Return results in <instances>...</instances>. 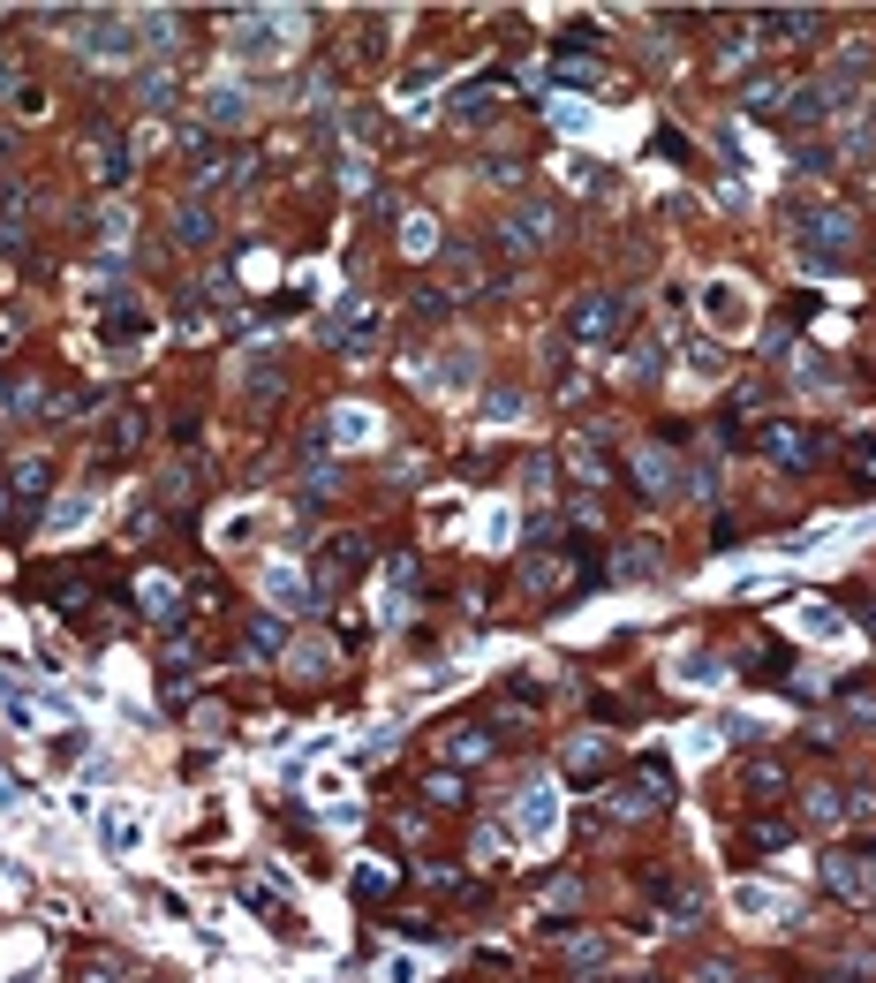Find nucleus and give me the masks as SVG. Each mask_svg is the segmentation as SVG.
I'll list each match as a JSON object with an SVG mask.
<instances>
[{"mask_svg":"<svg viewBox=\"0 0 876 983\" xmlns=\"http://www.w3.org/2000/svg\"><path fill=\"white\" fill-rule=\"evenodd\" d=\"M793 242H801L809 273H839L862 250V220L839 212V204H793Z\"/></svg>","mask_w":876,"mask_h":983,"instance_id":"obj_1","label":"nucleus"},{"mask_svg":"<svg viewBox=\"0 0 876 983\" xmlns=\"http://www.w3.org/2000/svg\"><path fill=\"white\" fill-rule=\"evenodd\" d=\"M137 15H122V8H91V15H76V53L84 61H137Z\"/></svg>","mask_w":876,"mask_h":983,"instance_id":"obj_2","label":"nucleus"},{"mask_svg":"<svg viewBox=\"0 0 876 983\" xmlns=\"http://www.w3.org/2000/svg\"><path fill=\"white\" fill-rule=\"evenodd\" d=\"M824 878H831V893H839V900L876 908V839H869V847H839V855L824 862Z\"/></svg>","mask_w":876,"mask_h":983,"instance_id":"obj_3","label":"nucleus"},{"mask_svg":"<svg viewBox=\"0 0 876 983\" xmlns=\"http://www.w3.org/2000/svg\"><path fill=\"white\" fill-rule=\"evenodd\" d=\"M627 319H635V311H627L620 296H575V303H567V333H575V340H620Z\"/></svg>","mask_w":876,"mask_h":983,"instance_id":"obj_4","label":"nucleus"},{"mask_svg":"<svg viewBox=\"0 0 876 983\" xmlns=\"http://www.w3.org/2000/svg\"><path fill=\"white\" fill-rule=\"evenodd\" d=\"M763 455H771L778 470H816V462H824V439H816L809 424H763Z\"/></svg>","mask_w":876,"mask_h":983,"instance_id":"obj_5","label":"nucleus"},{"mask_svg":"<svg viewBox=\"0 0 876 983\" xmlns=\"http://www.w3.org/2000/svg\"><path fill=\"white\" fill-rule=\"evenodd\" d=\"M635 477H642V492L665 507V499H680V462H673V447H658V439H642L635 447Z\"/></svg>","mask_w":876,"mask_h":983,"instance_id":"obj_6","label":"nucleus"},{"mask_svg":"<svg viewBox=\"0 0 876 983\" xmlns=\"http://www.w3.org/2000/svg\"><path fill=\"white\" fill-rule=\"evenodd\" d=\"M658 802H665V764H650V772H635V780H620L604 810H612V818H650Z\"/></svg>","mask_w":876,"mask_h":983,"instance_id":"obj_7","label":"nucleus"},{"mask_svg":"<svg viewBox=\"0 0 876 983\" xmlns=\"http://www.w3.org/2000/svg\"><path fill=\"white\" fill-rule=\"evenodd\" d=\"M166 227H174V242H182V250H212V242H220V212H212L204 197H182Z\"/></svg>","mask_w":876,"mask_h":983,"instance_id":"obj_8","label":"nucleus"},{"mask_svg":"<svg viewBox=\"0 0 876 983\" xmlns=\"http://www.w3.org/2000/svg\"><path fill=\"white\" fill-rule=\"evenodd\" d=\"M816 30H824V8H763V23H755V38H778V46H801Z\"/></svg>","mask_w":876,"mask_h":983,"instance_id":"obj_9","label":"nucleus"},{"mask_svg":"<svg viewBox=\"0 0 876 983\" xmlns=\"http://www.w3.org/2000/svg\"><path fill=\"white\" fill-rule=\"evenodd\" d=\"M197 122H204V129H242V122H250V99H242L235 84H212V91L197 99Z\"/></svg>","mask_w":876,"mask_h":983,"instance_id":"obj_10","label":"nucleus"},{"mask_svg":"<svg viewBox=\"0 0 876 983\" xmlns=\"http://www.w3.org/2000/svg\"><path fill=\"white\" fill-rule=\"evenodd\" d=\"M325 432H333V447H378V416H371L363 401H340V409L325 416Z\"/></svg>","mask_w":876,"mask_h":983,"instance_id":"obj_11","label":"nucleus"},{"mask_svg":"<svg viewBox=\"0 0 876 983\" xmlns=\"http://www.w3.org/2000/svg\"><path fill=\"white\" fill-rule=\"evenodd\" d=\"M468 378H476V348H468V340H453V348L431 363V378H424V386H438V394H468Z\"/></svg>","mask_w":876,"mask_h":983,"instance_id":"obj_12","label":"nucleus"},{"mask_svg":"<svg viewBox=\"0 0 876 983\" xmlns=\"http://www.w3.org/2000/svg\"><path fill=\"white\" fill-rule=\"evenodd\" d=\"M740 107H748V114H786V107H793V84L763 69V76H748V84H740Z\"/></svg>","mask_w":876,"mask_h":983,"instance_id":"obj_13","label":"nucleus"},{"mask_svg":"<svg viewBox=\"0 0 876 983\" xmlns=\"http://www.w3.org/2000/svg\"><path fill=\"white\" fill-rule=\"evenodd\" d=\"M174 91H182V84H174V69H166V61H145V69H137V107H145V114H166V107H174Z\"/></svg>","mask_w":876,"mask_h":983,"instance_id":"obj_14","label":"nucleus"},{"mask_svg":"<svg viewBox=\"0 0 876 983\" xmlns=\"http://www.w3.org/2000/svg\"><path fill=\"white\" fill-rule=\"evenodd\" d=\"M91 514H99V499H91V492H61V499L46 507V530H53V537H68V530H84Z\"/></svg>","mask_w":876,"mask_h":983,"instance_id":"obj_15","label":"nucleus"},{"mask_svg":"<svg viewBox=\"0 0 876 983\" xmlns=\"http://www.w3.org/2000/svg\"><path fill=\"white\" fill-rule=\"evenodd\" d=\"M703 319L733 333V326H740V319H748V296H740L733 281H711V288H703Z\"/></svg>","mask_w":876,"mask_h":983,"instance_id":"obj_16","label":"nucleus"},{"mask_svg":"<svg viewBox=\"0 0 876 983\" xmlns=\"http://www.w3.org/2000/svg\"><path fill=\"white\" fill-rule=\"evenodd\" d=\"M658 568H665V552H658L650 537H635V545H627V552L612 560V575H620V583H650Z\"/></svg>","mask_w":876,"mask_h":983,"instance_id":"obj_17","label":"nucleus"},{"mask_svg":"<svg viewBox=\"0 0 876 983\" xmlns=\"http://www.w3.org/2000/svg\"><path fill=\"white\" fill-rule=\"evenodd\" d=\"M99 333H107L114 348H129V340H145V333H151V311H145V303H114V311H107V326H99Z\"/></svg>","mask_w":876,"mask_h":983,"instance_id":"obj_18","label":"nucleus"},{"mask_svg":"<svg viewBox=\"0 0 876 983\" xmlns=\"http://www.w3.org/2000/svg\"><path fill=\"white\" fill-rule=\"evenodd\" d=\"M673 681H688V688H718V681H726V658H711V651H680V658H673Z\"/></svg>","mask_w":876,"mask_h":983,"instance_id":"obj_19","label":"nucleus"},{"mask_svg":"<svg viewBox=\"0 0 876 983\" xmlns=\"http://www.w3.org/2000/svg\"><path fill=\"white\" fill-rule=\"evenodd\" d=\"M801 818H809V824H839V818H854V810H847V787H809V795H801Z\"/></svg>","mask_w":876,"mask_h":983,"instance_id":"obj_20","label":"nucleus"},{"mask_svg":"<svg viewBox=\"0 0 876 983\" xmlns=\"http://www.w3.org/2000/svg\"><path fill=\"white\" fill-rule=\"evenodd\" d=\"M604 764H612V742H604V734H583V742L567 749V772H575V780H597Z\"/></svg>","mask_w":876,"mask_h":983,"instance_id":"obj_21","label":"nucleus"},{"mask_svg":"<svg viewBox=\"0 0 876 983\" xmlns=\"http://www.w3.org/2000/svg\"><path fill=\"white\" fill-rule=\"evenodd\" d=\"M446 757H453V764L491 757V726H453V734H446Z\"/></svg>","mask_w":876,"mask_h":983,"instance_id":"obj_22","label":"nucleus"},{"mask_svg":"<svg viewBox=\"0 0 876 983\" xmlns=\"http://www.w3.org/2000/svg\"><path fill=\"white\" fill-rule=\"evenodd\" d=\"M862 152H876V122L869 114H847L839 122V160H862Z\"/></svg>","mask_w":876,"mask_h":983,"instance_id":"obj_23","label":"nucleus"},{"mask_svg":"<svg viewBox=\"0 0 876 983\" xmlns=\"http://www.w3.org/2000/svg\"><path fill=\"white\" fill-rule=\"evenodd\" d=\"M567 969H575V976H604V969H612V946H604V938H575V946H567Z\"/></svg>","mask_w":876,"mask_h":983,"instance_id":"obj_24","label":"nucleus"},{"mask_svg":"<svg viewBox=\"0 0 876 983\" xmlns=\"http://www.w3.org/2000/svg\"><path fill=\"white\" fill-rule=\"evenodd\" d=\"M137 439H145V416H114V424H107V439H99V455H107V462H122Z\"/></svg>","mask_w":876,"mask_h":983,"instance_id":"obj_25","label":"nucleus"},{"mask_svg":"<svg viewBox=\"0 0 876 983\" xmlns=\"http://www.w3.org/2000/svg\"><path fill=\"white\" fill-rule=\"evenodd\" d=\"M740 795H786V772L771 757H755V764H740Z\"/></svg>","mask_w":876,"mask_h":983,"instance_id":"obj_26","label":"nucleus"},{"mask_svg":"<svg viewBox=\"0 0 876 983\" xmlns=\"http://www.w3.org/2000/svg\"><path fill=\"white\" fill-rule=\"evenodd\" d=\"M401 250H409V258H431V250H438V220L409 212V220H401Z\"/></svg>","mask_w":876,"mask_h":983,"instance_id":"obj_27","label":"nucleus"},{"mask_svg":"<svg viewBox=\"0 0 876 983\" xmlns=\"http://www.w3.org/2000/svg\"><path fill=\"white\" fill-rule=\"evenodd\" d=\"M145 839V818H129V810H107V855H129Z\"/></svg>","mask_w":876,"mask_h":983,"instance_id":"obj_28","label":"nucleus"},{"mask_svg":"<svg viewBox=\"0 0 876 983\" xmlns=\"http://www.w3.org/2000/svg\"><path fill=\"white\" fill-rule=\"evenodd\" d=\"M23 409H38V378H0V424Z\"/></svg>","mask_w":876,"mask_h":983,"instance_id":"obj_29","label":"nucleus"},{"mask_svg":"<svg viewBox=\"0 0 876 983\" xmlns=\"http://www.w3.org/2000/svg\"><path fill=\"white\" fill-rule=\"evenodd\" d=\"M91 152H99V174H107V182H122V174H129V145H122L114 129H99V145H91Z\"/></svg>","mask_w":876,"mask_h":983,"instance_id":"obj_30","label":"nucleus"},{"mask_svg":"<svg viewBox=\"0 0 876 983\" xmlns=\"http://www.w3.org/2000/svg\"><path fill=\"white\" fill-rule=\"evenodd\" d=\"M280 644H288V636H280V621H250V629H242V651H250V658H280Z\"/></svg>","mask_w":876,"mask_h":983,"instance_id":"obj_31","label":"nucleus"},{"mask_svg":"<svg viewBox=\"0 0 876 983\" xmlns=\"http://www.w3.org/2000/svg\"><path fill=\"white\" fill-rule=\"evenodd\" d=\"M242 386H250L258 401H273V394H280V356H265V363H242Z\"/></svg>","mask_w":876,"mask_h":983,"instance_id":"obj_32","label":"nucleus"},{"mask_svg":"<svg viewBox=\"0 0 876 983\" xmlns=\"http://www.w3.org/2000/svg\"><path fill=\"white\" fill-rule=\"evenodd\" d=\"M793 629H801V636H839V613L809 598V606H793Z\"/></svg>","mask_w":876,"mask_h":983,"instance_id":"obj_33","label":"nucleus"},{"mask_svg":"<svg viewBox=\"0 0 876 983\" xmlns=\"http://www.w3.org/2000/svg\"><path fill=\"white\" fill-rule=\"evenodd\" d=\"M688 492H696V507H711V499L726 492V470H718V462H696V470H688Z\"/></svg>","mask_w":876,"mask_h":983,"instance_id":"obj_34","label":"nucleus"},{"mask_svg":"<svg viewBox=\"0 0 876 983\" xmlns=\"http://www.w3.org/2000/svg\"><path fill=\"white\" fill-rule=\"evenodd\" d=\"M265 590H273V598H280V606H310V590H302V583H295V568H265Z\"/></svg>","mask_w":876,"mask_h":983,"instance_id":"obj_35","label":"nucleus"},{"mask_svg":"<svg viewBox=\"0 0 876 983\" xmlns=\"http://www.w3.org/2000/svg\"><path fill=\"white\" fill-rule=\"evenodd\" d=\"M793 378H809V386H839V378H831V356H816V348H793Z\"/></svg>","mask_w":876,"mask_h":983,"instance_id":"obj_36","label":"nucleus"},{"mask_svg":"<svg viewBox=\"0 0 876 983\" xmlns=\"http://www.w3.org/2000/svg\"><path fill=\"white\" fill-rule=\"evenodd\" d=\"M53 485V462H46V455H23V462H15V492H46Z\"/></svg>","mask_w":876,"mask_h":983,"instance_id":"obj_37","label":"nucleus"},{"mask_svg":"<svg viewBox=\"0 0 876 983\" xmlns=\"http://www.w3.org/2000/svg\"><path fill=\"white\" fill-rule=\"evenodd\" d=\"M522 409H529V401H522L514 386H499V394H484V416H491V424H514Z\"/></svg>","mask_w":876,"mask_h":983,"instance_id":"obj_38","label":"nucleus"},{"mask_svg":"<svg viewBox=\"0 0 876 983\" xmlns=\"http://www.w3.org/2000/svg\"><path fill=\"white\" fill-rule=\"evenodd\" d=\"M545 818H552V787H529L522 795V832H545Z\"/></svg>","mask_w":876,"mask_h":983,"instance_id":"obj_39","label":"nucleus"},{"mask_svg":"<svg viewBox=\"0 0 876 983\" xmlns=\"http://www.w3.org/2000/svg\"><path fill=\"white\" fill-rule=\"evenodd\" d=\"M560 84H575V91H597V84H604V69L575 53V61H560Z\"/></svg>","mask_w":876,"mask_h":983,"instance_id":"obj_40","label":"nucleus"},{"mask_svg":"<svg viewBox=\"0 0 876 983\" xmlns=\"http://www.w3.org/2000/svg\"><path fill=\"white\" fill-rule=\"evenodd\" d=\"M847 462H854V477H869V485H876V432H862V439L847 447Z\"/></svg>","mask_w":876,"mask_h":983,"instance_id":"obj_41","label":"nucleus"},{"mask_svg":"<svg viewBox=\"0 0 876 983\" xmlns=\"http://www.w3.org/2000/svg\"><path fill=\"white\" fill-rule=\"evenodd\" d=\"M839 160V152H831V145H801V137H793V166H809V174H824V166Z\"/></svg>","mask_w":876,"mask_h":983,"instance_id":"obj_42","label":"nucleus"},{"mask_svg":"<svg viewBox=\"0 0 876 983\" xmlns=\"http://www.w3.org/2000/svg\"><path fill=\"white\" fill-rule=\"evenodd\" d=\"M295 673H333V651H325V644H302V651H295Z\"/></svg>","mask_w":876,"mask_h":983,"instance_id":"obj_43","label":"nucleus"},{"mask_svg":"<svg viewBox=\"0 0 876 983\" xmlns=\"http://www.w3.org/2000/svg\"><path fill=\"white\" fill-rule=\"evenodd\" d=\"M386 885H393L386 862H363V870H355V893H386Z\"/></svg>","mask_w":876,"mask_h":983,"instance_id":"obj_44","label":"nucleus"},{"mask_svg":"<svg viewBox=\"0 0 876 983\" xmlns=\"http://www.w3.org/2000/svg\"><path fill=\"white\" fill-rule=\"evenodd\" d=\"M726 409H733V416H755V409H763V386H733Z\"/></svg>","mask_w":876,"mask_h":983,"instance_id":"obj_45","label":"nucleus"},{"mask_svg":"<svg viewBox=\"0 0 876 983\" xmlns=\"http://www.w3.org/2000/svg\"><path fill=\"white\" fill-rule=\"evenodd\" d=\"M431 802H461V780L453 772H431Z\"/></svg>","mask_w":876,"mask_h":983,"instance_id":"obj_46","label":"nucleus"},{"mask_svg":"<svg viewBox=\"0 0 876 983\" xmlns=\"http://www.w3.org/2000/svg\"><path fill=\"white\" fill-rule=\"evenodd\" d=\"M696 983H733V969H726V961H703V969H696Z\"/></svg>","mask_w":876,"mask_h":983,"instance_id":"obj_47","label":"nucleus"},{"mask_svg":"<svg viewBox=\"0 0 876 983\" xmlns=\"http://www.w3.org/2000/svg\"><path fill=\"white\" fill-rule=\"evenodd\" d=\"M862 629H869V636H876V598H869V606H862Z\"/></svg>","mask_w":876,"mask_h":983,"instance_id":"obj_48","label":"nucleus"},{"mask_svg":"<svg viewBox=\"0 0 876 983\" xmlns=\"http://www.w3.org/2000/svg\"><path fill=\"white\" fill-rule=\"evenodd\" d=\"M0 514H8V485H0Z\"/></svg>","mask_w":876,"mask_h":983,"instance_id":"obj_49","label":"nucleus"},{"mask_svg":"<svg viewBox=\"0 0 876 983\" xmlns=\"http://www.w3.org/2000/svg\"><path fill=\"white\" fill-rule=\"evenodd\" d=\"M0 152H8V129H0Z\"/></svg>","mask_w":876,"mask_h":983,"instance_id":"obj_50","label":"nucleus"}]
</instances>
